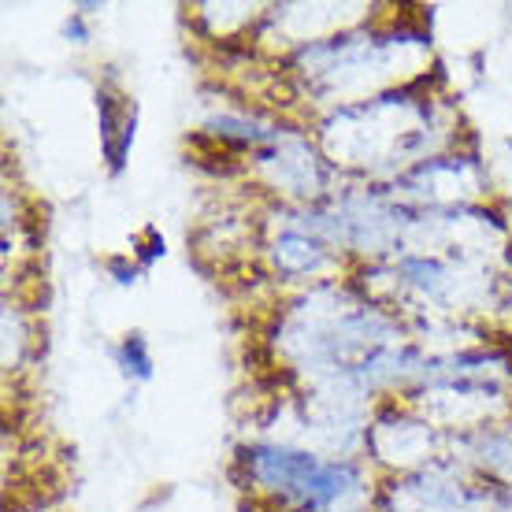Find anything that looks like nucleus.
Wrapping results in <instances>:
<instances>
[{"label": "nucleus", "mask_w": 512, "mask_h": 512, "mask_svg": "<svg viewBox=\"0 0 512 512\" xmlns=\"http://www.w3.org/2000/svg\"><path fill=\"white\" fill-rule=\"evenodd\" d=\"M116 360L123 375H130V379H141V383L153 379V357H149V346H145L141 334H127L123 338V346L116 349Z\"/></svg>", "instance_id": "nucleus-1"}, {"label": "nucleus", "mask_w": 512, "mask_h": 512, "mask_svg": "<svg viewBox=\"0 0 512 512\" xmlns=\"http://www.w3.org/2000/svg\"><path fill=\"white\" fill-rule=\"evenodd\" d=\"M112 275H116L119 286H130V282H134V268H127L123 260H112Z\"/></svg>", "instance_id": "nucleus-3"}, {"label": "nucleus", "mask_w": 512, "mask_h": 512, "mask_svg": "<svg viewBox=\"0 0 512 512\" xmlns=\"http://www.w3.org/2000/svg\"><path fill=\"white\" fill-rule=\"evenodd\" d=\"M64 34H67V38H75L78 45H82V41L90 38V34H86V26H82V19H78V15H71V19H67Z\"/></svg>", "instance_id": "nucleus-2"}]
</instances>
